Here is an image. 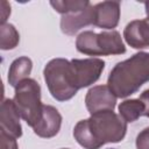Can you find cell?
<instances>
[{"label": "cell", "mask_w": 149, "mask_h": 149, "mask_svg": "<svg viewBox=\"0 0 149 149\" xmlns=\"http://www.w3.org/2000/svg\"><path fill=\"white\" fill-rule=\"evenodd\" d=\"M127 133V122L113 111L91 114L77 122L73 128L74 140L85 149H99L106 143L122 141Z\"/></svg>", "instance_id": "6da1fadb"}, {"label": "cell", "mask_w": 149, "mask_h": 149, "mask_svg": "<svg viewBox=\"0 0 149 149\" xmlns=\"http://www.w3.org/2000/svg\"><path fill=\"white\" fill-rule=\"evenodd\" d=\"M149 81V52H137L116 63L107 78V86L116 98H127L136 93Z\"/></svg>", "instance_id": "7a4b0ae2"}, {"label": "cell", "mask_w": 149, "mask_h": 149, "mask_svg": "<svg viewBox=\"0 0 149 149\" xmlns=\"http://www.w3.org/2000/svg\"><path fill=\"white\" fill-rule=\"evenodd\" d=\"M43 76L50 94L57 101L70 100L80 90L72 61L65 58L49 61L44 66Z\"/></svg>", "instance_id": "3957f363"}, {"label": "cell", "mask_w": 149, "mask_h": 149, "mask_svg": "<svg viewBox=\"0 0 149 149\" xmlns=\"http://www.w3.org/2000/svg\"><path fill=\"white\" fill-rule=\"evenodd\" d=\"M76 48L80 54L88 56L121 55L126 52L121 35L116 30L99 34L92 30L83 31L76 38Z\"/></svg>", "instance_id": "277c9868"}, {"label": "cell", "mask_w": 149, "mask_h": 149, "mask_svg": "<svg viewBox=\"0 0 149 149\" xmlns=\"http://www.w3.org/2000/svg\"><path fill=\"white\" fill-rule=\"evenodd\" d=\"M14 105L27 125L34 128L42 118L43 104L41 101V86L31 78H27L19 83L15 87L13 98Z\"/></svg>", "instance_id": "5b68a950"}, {"label": "cell", "mask_w": 149, "mask_h": 149, "mask_svg": "<svg viewBox=\"0 0 149 149\" xmlns=\"http://www.w3.org/2000/svg\"><path fill=\"white\" fill-rule=\"evenodd\" d=\"M85 105L90 114L101 111H113L116 105V97L107 85H97L87 91Z\"/></svg>", "instance_id": "8992f818"}, {"label": "cell", "mask_w": 149, "mask_h": 149, "mask_svg": "<svg viewBox=\"0 0 149 149\" xmlns=\"http://www.w3.org/2000/svg\"><path fill=\"white\" fill-rule=\"evenodd\" d=\"M77 72L79 87L84 88L94 84L105 69V62L100 58H85L71 59Z\"/></svg>", "instance_id": "52a82bcc"}, {"label": "cell", "mask_w": 149, "mask_h": 149, "mask_svg": "<svg viewBox=\"0 0 149 149\" xmlns=\"http://www.w3.org/2000/svg\"><path fill=\"white\" fill-rule=\"evenodd\" d=\"M62 126V115L57 108L51 105L43 106V114L38 123L33 128L34 133L43 139L56 136Z\"/></svg>", "instance_id": "ba28073f"}, {"label": "cell", "mask_w": 149, "mask_h": 149, "mask_svg": "<svg viewBox=\"0 0 149 149\" xmlns=\"http://www.w3.org/2000/svg\"><path fill=\"white\" fill-rule=\"evenodd\" d=\"M20 114L14 105L13 99H3L1 104L0 125L1 130L7 135L19 139L22 136V127L20 123Z\"/></svg>", "instance_id": "9c48e42d"}, {"label": "cell", "mask_w": 149, "mask_h": 149, "mask_svg": "<svg viewBox=\"0 0 149 149\" xmlns=\"http://www.w3.org/2000/svg\"><path fill=\"white\" fill-rule=\"evenodd\" d=\"M120 20V2L102 1L94 5V23L93 26L113 29L118 26Z\"/></svg>", "instance_id": "30bf717a"}, {"label": "cell", "mask_w": 149, "mask_h": 149, "mask_svg": "<svg viewBox=\"0 0 149 149\" xmlns=\"http://www.w3.org/2000/svg\"><path fill=\"white\" fill-rule=\"evenodd\" d=\"M123 37L128 45L134 49H144L149 47V19L133 20L125 30Z\"/></svg>", "instance_id": "8fae6325"}, {"label": "cell", "mask_w": 149, "mask_h": 149, "mask_svg": "<svg viewBox=\"0 0 149 149\" xmlns=\"http://www.w3.org/2000/svg\"><path fill=\"white\" fill-rule=\"evenodd\" d=\"M94 23V6L90 5L86 9L73 13L62 15L61 19V30L69 36L74 35L81 28Z\"/></svg>", "instance_id": "7c38bea8"}, {"label": "cell", "mask_w": 149, "mask_h": 149, "mask_svg": "<svg viewBox=\"0 0 149 149\" xmlns=\"http://www.w3.org/2000/svg\"><path fill=\"white\" fill-rule=\"evenodd\" d=\"M33 69V62L29 57L22 56L14 59L8 70V83L10 86L16 87L19 83L29 78Z\"/></svg>", "instance_id": "4fadbf2b"}, {"label": "cell", "mask_w": 149, "mask_h": 149, "mask_svg": "<svg viewBox=\"0 0 149 149\" xmlns=\"http://www.w3.org/2000/svg\"><path fill=\"white\" fill-rule=\"evenodd\" d=\"M146 106L143 101L139 99H128L119 105V115L128 123L136 121L140 116L144 115Z\"/></svg>", "instance_id": "5bb4252c"}, {"label": "cell", "mask_w": 149, "mask_h": 149, "mask_svg": "<svg viewBox=\"0 0 149 149\" xmlns=\"http://www.w3.org/2000/svg\"><path fill=\"white\" fill-rule=\"evenodd\" d=\"M50 5L56 12L61 13L62 15H66L86 9L91 5V2L87 0H56L50 1Z\"/></svg>", "instance_id": "9a60e30c"}, {"label": "cell", "mask_w": 149, "mask_h": 149, "mask_svg": "<svg viewBox=\"0 0 149 149\" xmlns=\"http://www.w3.org/2000/svg\"><path fill=\"white\" fill-rule=\"evenodd\" d=\"M20 42V35L12 23H2L0 26V48L2 50H12Z\"/></svg>", "instance_id": "2e32d148"}, {"label": "cell", "mask_w": 149, "mask_h": 149, "mask_svg": "<svg viewBox=\"0 0 149 149\" xmlns=\"http://www.w3.org/2000/svg\"><path fill=\"white\" fill-rule=\"evenodd\" d=\"M0 149H19L16 139L0 132Z\"/></svg>", "instance_id": "e0dca14e"}, {"label": "cell", "mask_w": 149, "mask_h": 149, "mask_svg": "<svg viewBox=\"0 0 149 149\" xmlns=\"http://www.w3.org/2000/svg\"><path fill=\"white\" fill-rule=\"evenodd\" d=\"M136 149H149V127H146L136 136Z\"/></svg>", "instance_id": "ac0fdd59"}, {"label": "cell", "mask_w": 149, "mask_h": 149, "mask_svg": "<svg viewBox=\"0 0 149 149\" xmlns=\"http://www.w3.org/2000/svg\"><path fill=\"white\" fill-rule=\"evenodd\" d=\"M0 7H1V24H2L6 23L7 17L10 15V5L7 1L2 0L0 2Z\"/></svg>", "instance_id": "d6986e66"}, {"label": "cell", "mask_w": 149, "mask_h": 149, "mask_svg": "<svg viewBox=\"0 0 149 149\" xmlns=\"http://www.w3.org/2000/svg\"><path fill=\"white\" fill-rule=\"evenodd\" d=\"M140 99L143 101L144 106H146V111H144V116L149 118V88L143 91L140 95Z\"/></svg>", "instance_id": "ffe728a7"}, {"label": "cell", "mask_w": 149, "mask_h": 149, "mask_svg": "<svg viewBox=\"0 0 149 149\" xmlns=\"http://www.w3.org/2000/svg\"><path fill=\"white\" fill-rule=\"evenodd\" d=\"M144 8H146V14H147V16L149 19V1L144 2Z\"/></svg>", "instance_id": "44dd1931"}, {"label": "cell", "mask_w": 149, "mask_h": 149, "mask_svg": "<svg viewBox=\"0 0 149 149\" xmlns=\"http://www.w3.org/2000/svg\"><path fill=\"white\" fill-rule=\"evenodd\" d=\"M61 149H70V148H61Z\"/></svg>", "instance_id": "7402d4cb"}]
</instances>
